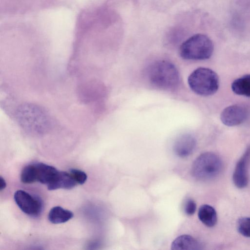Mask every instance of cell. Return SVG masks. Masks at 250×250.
Wrapping results in <instances>:
<instances>
[{"mask_svg":"<svg viewBox=\"0 0 250 250\" xmlns=\"http://www.w3.org/2000/svg\"><path fill=\"white\" fill-rule=\"evenodd\" d=\"M213 48V44L207 36L197 34L182 43L179 53L181 58L185 60H204L211 56Z\"/></svg>","mask_w":250,"mask_h":250,"instance_id":"3","label":"cell"},{"mask_svg":"<svg viewBox=\"0 0 250 250\" xmlns=\"http://www.w3.org/2000/svg\"><path fill=\"white\" fill-rule=\"evenodd\" d=\"M188 85L196 94L208 96L214 94L219 88V78L212 70L200 67L194 70L188 79Z\"/></svg>","mask_w":250,"mask_h":250,"instance_id":"4","label":"cell"},{"mask_svg":"<svg viewBox=\"0 0 250 250\" xmlns=\"http://www.w3.org/2000/svg\"><path fill=\"white\" fill-rule=\"evenodd\" d=\"M222 169L221 158L214 153L206 152L195 160L192 166L191 173L198 180H209L217 177Z\"/></svg>","mask_w":250,"mask_h":250,"instance_id":"5","label":"cell"},{"mask_svg":"<svg viewBox=\"0 0 250 250\" xmlns=\"http://www.w3.org/2000/svg\"><path fill=\"white\" fill-rule=\"evenodd\" d=\"M6 187V183L5 180L1 176L0 177V190L4 189Z\"/></svg>","mask_w":250,"mask_h":250,"instance_id":"20","label":"cell"},{"mask_svg":"<svg viewBox=\"0 0 250 250\" xmlns=\"http://www.w3.org/2000/svg\"><path fill=\"white\" fill-rule=\"evenodd\" d=\"M232 91L237 95L250 97V74L234 80L231 84Z\"/></svg>","mask_w":250,"mask_h":250,"instance_id":"15","label":"cell"},{"mask_svg":"<svg viewBox=\"0 0 250 250\" xmlns=\"http://www.w3.org/2000/svg\"><path fill=\"white\" fill-rule=\"evenodd\" d=\"M237 229L241 235L250 238V217L239 218L237 222Z\"/></svg>","mask_w":250,"mask_h":250,"instance_id":"17","label":"cell"},{"mask_svg":"<svg viewBox=\"0 0 250 250\" xmlns=\"http://www.w3.org/2000/svg\"><path fill=\"white\" fill-rule=\"evenodd\" d=\"M77 185V183L69 171H59L55 180L47 187L48 189L50 190L60 188L70 189Z\"/></svg>","mask_w":250,"mask_h":250,"instance_id":"11","label":"cell"},{"mask_svg":"<svg viewBox=\"0 0 250 250\" xmlns=\"http://www.w3.org/2000/svg\"><path fill=\"white\" fill-rule=\"evenodd\" d=\"M198 216L200 221L208 227H213L217 222L216 210L212 206L208 205H203L200 207Z\"/></svg>","mask_w":250,"mask_h":250,"instance_id":"14","label":"cell"},{"mask_svg":"<svg viewBox=\"0 0 250 250\" xmlns=\"http://www.w3.org/2000/svg\"><path fill=\"white\" fill-rule=\"evenodd\" d=\"M196 146L195 138L191 134L186 133L181 135L175 140L173 149L178 157L184 158L190 155Z\"/></svg>","mask_w":250,"mask_h":250,"instance_id":"9","label":"cell"},{"mask_svg":"<svg viewBox=\"0 0 250 250\" xmlns=\"http://www.w3.org/2000/svg\"><path fill=\"white\" fill-rule=\"evenodd\" d=\"M73 215V212L70 210L60 206H55L50 210L48 218L51 223L58 224L67 222Z\"/></svg>","mask_w":250,"mask_h":250,"instance_id":"13","label":"cell"},{"mask_svg":"<svg viewBox=\"0 0 250 250\" xmlns=\"http://www.w3.org/2000/svg\"><path fill=\"white\" fill-rule=\"evenodd\" d=\"M37 172V182L49 185L57 177L59 170L55 167L42 163H35Z\"/></svg>","mask_w":250,"mask_h":250,"instance_id":"10","label":"cell"},{"mask_svg":"<svg viewBox=\"0 0 250 250\" xmlns=\"http://www.w3.org/2000/svg\"><path fill=\"white\" fill-rule=\"evenodd\" d=\"M19 125L25 131L33 134L45 132L51 127V118L42 106L32 103L19 105L15 113Z\"/></svg>","mask_w":250,"mask_h":250,"instance_id":"1","label":"cell"},{"mask_svg":"<svg viewBox=\"0 0 250 250\" xmlns=\"http://www.w3.org/2000/svg\"><path fill=\"white\" fill-rule=\"evenodd\" d=\"M148 81L154 86L168 90L176 87L180 75L176 67L171 62L161 60L152 63L147 71Z\"/></svg>","mask_w":250,"mask_h":250,"instance_id":"2","label":"cell"},{"mask_svg":"<svg viewBox=\"0 0 250 250\" xmlns=\"http://www.w3.org/2000/svg\"><path fill=\"white\" fill-rule=\"evenodd\" d=\"M15 201L24 213L32 217L39 216L42 210L41 201L23 190H18L14 194Z\"/></svg>","mask_w":250,"mask_h":250,"instance_id":"6","label":"cell"},{"mask_svg":"<svg viewBox=\"0 0 250 250\" xmlns=\"http://www.w3.org/2000/svg\"><path fill=\"white\" fill-rule=\"evenodd\" d=\"M249 111L243 105L234 104L225 108L222 112L220 119L228 126H233L243 123L248 118Z\"/></svg>","mask_w":250,"mask_h":250,"instance_id":"7","label":"cell"},{"mask_svg":"<svg viewBox=\"0 0 250 250\" xmlns=\"http://www.w3.org/2000/svg\"><path fill=\"white\" fill-rule=\"evenodd\" d=\"M200 243L192 236L184 234L177 237L172 242V250H197L202 249Z\"/></svg>","mask_w":250,"mask_h":250,"instance_id":"12","label":"cell"},{"mask_svg":"<svg viewBox=\"0 0 250 250\" xmlns=\"http://www.w3.org/2000/svg\"><path fill=\"white\" fill-rule=\"evenodd\" d=\"M21 180L24 184H31L37 182V172L35 164L25 166L21 172Z\"/></svg>","mask_w":250,"mask_h":250,"instance_id":"16","label":"cell"},{"mask_svg":"<svg viewBox=\"0 0 250 250\" xmlns=\"http://www.w3.org/2000/svg\"><path fill=\"white\" fill-rule=\"evenodd\" d=\"M250 158V149L248 148L235 166L232 179L234 184L238 188H243L248 184V164Z\"/></svg>","mask_w":250,"mask_h":250,"instance_id":"8","label":"cell"},{"mask_svg":"<svg viewBox=\"0 0 250 250\" xmlns=\"http://www.w3.org/2000/svg\"><path fill=\"white\" fill-rule=\"evenodd\" d=\"M196 209V204L195 201L191 199L186 200L184 205V212L188 216L193 215Z\"/></svg>","mask_w":250,"mask_h":250,"instance_id":"19","label":"cell"},{"mask_svg":"<svg viewBox=\"0 0 250 250\" xmlns=\"http://www.w3.org/2000/svg\"><path fill=\"white\" fill-rule=\"evenodd\" d=\"M69 171L78 185H83L86 181L87 176L84 171L74 168L70 169Z\"/></svg>","mask_w":250,"mask_h":250,"instance_id":"18","label":"cell"}]
</instances>
